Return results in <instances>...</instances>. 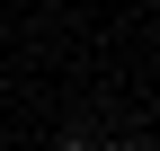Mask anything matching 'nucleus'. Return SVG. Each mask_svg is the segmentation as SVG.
<instances>
[{
    "label": "nucleus",
    "instance_id": "1",
    "mask_svg": "<svg viewBox=\"0 0 160 151\" xmlns=\"http://www.w3.org/2000/svg\"><path fill=\"white\" fill-rule=\"evenodd\" d=\"M89 151H133V142H89Z\"/></svg>",
    "mask_w": 160,
    "mask_h": 151
}]
</instances>
